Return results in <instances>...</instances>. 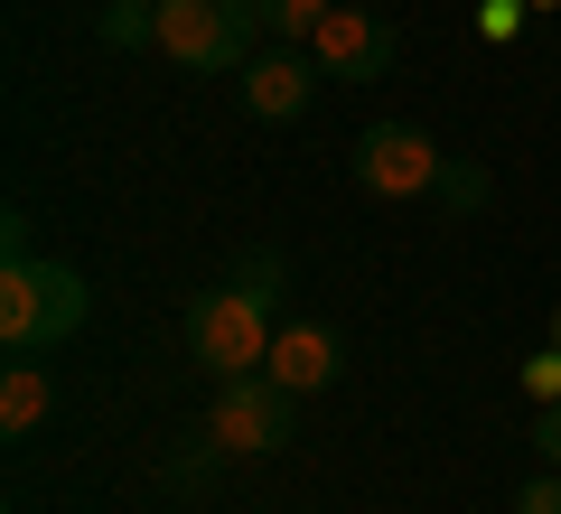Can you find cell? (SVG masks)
Listing matches in <instances>:
<instances>
[{
	"label": "cell",
	"instance_id": "11",
	"mask_svg": "<svg viewBox=\"0 0 561 514\" xmlns=\"http://www.w3.org/2000/svg\"><path fill=\"white\" fill-rule=\"evenodd\" d=\"M225 281H243L253 299H280V290H290V262H280L272 243H243V253H234V272H225Z\"/></svg>",
	"mask_w": 561,
	"mask_h": 514
},
{
	"label": "cell",
	"instance_id": "12",
	"mask_svg": "<svg viewBox=\"0 0 561 514\" xmlns=\"http://www.w3.org/2000/svg\"><path fill=\"white\" fill-rule=\"evenodd\" d=\"M440 206H449V216H478V206H486V169H478V159H449V169H440Z\"/></svg>",
	"mask_w": 561,
	"mask_h": 514
},
{
	"label": "cell",
	"instance_id": "5",
	"mask_svg": "<svg viewBox=\"0 0 561 514\" xmlns=\"http://www.w3.org/2000/svg\"><path fill=\"white\" fill-rule=\"evenodd\" d=\"M290 421H300V393L272 375H225L216 384V412H206V439L225 458H280L290 449Z\"/></svg>",
	"mask_w": 561,
	"mask_h": 514
},
{
	"label": "cell",
	"instance_id": "4",
	"mask_svg": "<svg viewBox=\"0 0 561 514\" xmlns=\"http://www.w3.org/2000/svg\"><path fill=\"white\" fill-rule=\"evenodd\" d=\"M346 169H356V187L365 197H383V206H402V197H440V169H449V150L421 122H365L356 132V150H346Z\"/></svg>",
	"mask_w": 561,
	"mask_h": 514
},
{
	"label": "cell",
	"instance_id": "7",
	"mask_svg": "<svg viewBox=\"0 0 561 514\" xmlns=\"http://www.w3.org/2000/svg\"><path fill=\"white\" fill-rule=\"evenodd\" d=\"M319 57L309 47H253V66H243V103H253L262 122H300L309 103H319Z\"/></svg>",
	"mask_w": 561,
	"mask_h": 514
},
{
	"label": "cell",
	"instance_id": "16",
	"mask_svg": "<svg viewBox=\"0 0 561 514\" xmlns=\"http://www.w3.org/2000/svg\"><path fill=\"white\" fill-rule=\"evenodd\" d=\"M524 10H534V0H486V10H478V28H486V38H515V28H524Z\"/></svg>",
	"mask_w": 561,
	"mask_h": 514
},
{
	"label": "cell",
	"instance_id": "17",
	"mask_svg": "<svg viewBox=\"0 0 561 514\" xmlns=\"http://www.w3.org/2000/svg\"><path fill=\"white\" fill-rule=\"evenodd\" d=\"M552 346H561V309H552Z\"/></svg>",
	"mask_w": 561,
	"mask_h": 514
},
{
	"label": "cell",
	"instance_id": "8",
	"mask_svg": "<svg viewBox=\"0 0 561 514\" xmlns=\"http://www.w3.org/2000/svg\"><path fill=\"white\" fill-rule=\"evenodd\" d=\"M272 384H290V393H328V384L346 375V346H337V328H319V318H280L272 328V365H262Z\"/></svg>",
	"mask_w": 561,
	"mask_h": 514
},
{
	"label": "cell",
	"instance_id": "3",
	"mask_svg": "<svg viewBox=\"0 0 561 514\" xmlns=\"http://www.w3.org/2000/svg\"><path fill=\"white\" fill-rule=\"evenodd\" d=\"M262 38V0H160V57L187 76H243Z\"/></svg>",
	"mask_w": 561,
	"mask_h": 514
},
{
	"label": "cell",
	"instance_id": "14",
	"mask_svg": "<svg viewBox=\"0 0 561 514\" xmlns=\"http://www.w3.org/2000/svg\"><path fill=\"white\" fill-rule=\"evenodd\" d=\"M524 439H534L542 468H561V402H534V431H524Z\"/></svg>",
	"mask_w": 561,
	"mask_h": 514
},
{
	"label": "cell",
	"instance_id": "1",
	"mask_svg": "<svg viewBox=\"0 0 561 514\" xmlns=\"http://www.w3.org/2000/svg\"><path fill=\"white\" fill-rule=\"evenodd\" d=\"M84 272L76 262H38V253H10L0 262V336H10V356H47L66 336L84 328Z\"/></svg>",
	"mask_w": 561,
	"mask_h": 514
},
{
	"label": "cell",
	"instance_id": "2",
	"mask_svg": "<svg viewBox=\"0 0 561 514\" xmlns=\"http://www.w3.org/2000/svg\"><path fill=\"white\" fill-rule=\"evenodd\" d=\"M272 299H253L243 281H216V290H197L187 299V318H179V336H187V356L206 365V375H262L272 365Z\"/></svg>",
	"mask_w": 561,
	"mask_h": 514
},
{
	"label": "cell",
	"instance_id": "13",
	"mask_svg": "<svg viewBox=\"0 0 561 514\" xmlns=\"http://www.w3.org/2000/svg\"><path fill=\"white\" fill-rule=\"evenodd\" d=\"M524 393H534V402H561V346L524 356Z\"/></svg>",
	"mask_w": 561,
	"mask_h": 514
},
{
	"label": "cell",
	"instance_id": "9",
	"mask_svg": "<svg viewBox=\"0 0 561 514\" xmlns=\"http://www.w3.org/2000/svg\"><path fill=\"white\" fill-rule=\"evenodd\" d=\"M47 402H57V384H47V365H38V356H10V365H0V431H10V439L38 431Z\"/></svg>",
	"mask_w": 561,
	"mask_h": 514
},
{
	"label": "cell",
	"instance_id": "15",
	"mask_svg": "<svg viewBox=\"0 0 561 514\" xmlns=\"http://www.w3.org/2000/svg\"><path fill=\"white\" fill-rule=\"evenodd\" d=\"M515 514H561V468H542V477H534V487H524V495H515Z\"/></svg>",
	"mask_w": 561,
	"mask_h": 514
},
{
	"label": "cell",
	"instance_id": "6",
	"mask_svg": "<svg viewBox=\"0 0 561 514\" xmlns=\"http://www.w3.org/2000/svg\"><path fill=\"white\" fill-rule=\"evenodd\" d=\"M309 57H319V76H337V84H375V76H393V20L337 0V10L319 20V38H309Z\"/></svg>",
	"mask_w": 561,
	"mask_h": 514
},
{
	"label": "cell",
	"instance_id": "10",
	"mask_svg": "<svg viewBox=\"0 0 561 514\" xmlns=\"http://www.w3.org/2000/svg\"><path fill=\"white\" fill-rule=\"evenodd\" d=\"M328 10H337V0H262V28H272V47H309Z\"/></svg>",
	"mask_w": 561,
	"mask_h": 514
}]
</instances>
